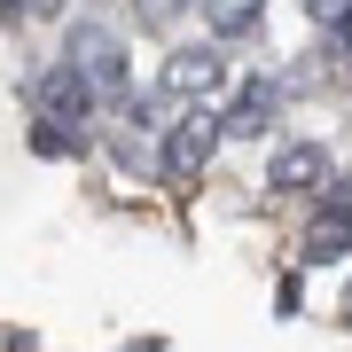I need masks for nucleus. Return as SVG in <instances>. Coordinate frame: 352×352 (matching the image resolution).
I'll use <instances>...</instances> for the list:
<instances>
[{"mask_svg":"<svg viewBox=\"0 0 352 352\" xmlns=\"http://www.w3.org/2000/svg\"><path fill=\"white\" fill-rule=\"evenodd\" d=\"M63 63L94 87V102H133V71H126V39L110 24H71V47Z\"/></svg>","mask_w":352,"mask_h":352,"instance_id":"obj_1","label":"nucleus"},{"mask_svg":"<svg viewBox=\"0 0 352 352\" xmlns=\"http://www.w3.org/2000/svg\"><path fill=\"white\" fill-rule=\"evenodd\" d=\"M212 149H219V110H180L173 118V133H164V180H196L204 164H212Z\"/></svg>","mask_w":352,"mask_h":352,"instance_id":"obj_2","label":"nucleus"},{"mask_svg":"<svg viewBox=\"0 0 352 352\" xmlns=\"http://www.w3.org/2000/svg\"><path fill=\"white\" fill-rule=\"evenodd\" d=\"M219 71H227L219 47H173V55H164V71H157V94L180 102V110H196V102L219 87Z\"/></svg>","mask_w":352,"mask_h":352,"instance_id":"obj_3","label":"nucleus"},{"mask_svg":"<svg viewBox=\"0 0 352 352\" xmlns=\"http://www.w3.org/2000/svg\"><path fill=\"white\" fill-rule=\"evenodd\" d=\"M321 180H329V149L321 141H282L274 164H266V188L274 196H314Z\"/></svg>","mask_w":352,"mask_h":352,"instance_id":"obj_4","label":"nucleus"},{"mask_svg":"<svg viewBox=\"0 0 352 352\" xmlns=\"http://www.w3.org/2000/svg\"><path fill=\"white\" fill-rule=\"evenodd\" d=\"M39 110H47V118H63L71 133H87V118L102 110V102H94V87H87L71 63H55L47 78H39Z\"/></svg>","mask_w":352,"mask_h":352,"instance_id":"obj_5","label":"nucleus"},{"mask_svg":"<svg viewBox=\"0 0 352 352\" xmlns=\"http://www.w3.org/2000/svg\"><path fill=\"white\" fill-rule=\"evenodd\" d=\"M344 251H352V180L314 212V227H305V258H344Z\"/></svg>","mask_w":352,"mask_h":352,"instance_id":"obj_6","label":"nucleus"},{"mask_svg":"<svg viewBox=\"0 0 352 352\" xmlns=\"http://www.w3.org/2000/svg\"><path fill=\"white\" fill-rule=\"evenodd\" d=\"M274 110H282V87H274V78H243V94H235V110L219 118V133H266Z\"/></svg>","mask_w":352,"mask_h":352,"instance_id":"obj_7","label":"nucleus"},{"mask_svg":"<svg viewBox=\"0 0 352 352\" xmlns=\"http://www.w3.org/2000/svg\"><path fill=\"white\" fill-rule=\"evenodd\" d=\"M258 16H266V0H204V24H212V39H243V32H258Z\"/></svg>","mask_w":352,"mask_h":352,"instance_id":"obj_8","label":"nucleus"},{"mask_svg":"<svg viewBox=\"0 0 352 352\" xmlns=\"http://www.w3.org/2000/svg\"><path fill=\"white\" fill-rule=\"evenodd\" d=\"M305 8H314V24H329V32H337L344 16H352V0H305Z\"/></svg>","mask_w":352,"mask_h":352,"instance_id":"obj_9","label":"nucleus"},{"mask_svg":"<svg viewBox=\"0 0 352 352\" xmlns=\"http://www.w3.org/2000/svg\"><path fill=\"white\" fill-rule=\"evenodd\" d=\"M180 16V0H141V24H173Z\"/></svg>","mask_w":352,"mask_h":352,"instance_id":"obj_10","label":"nucleus"},{"mask_svg":"<svg viewBox=\"0 0 352 352\" xmlns=\"http://www.w3.org/2000/svg\"><path fill=\"white\" fill-rule=\"evenodd\" d=\"M55 0H0V16H47Z\"/></svg>","mask_w":352,"mask_h":352,"instance_id":"obj_11","label":"nucleus"},{"mask_svg":"<svg viewBox=\"0 0 352 352\" xmlns=\"http://www.w3.org/2000/svg\"><path fill=\"white\" fill-rule=\"evenodd\" d=\"M344 321H352V298H344Z\"/></svg>","mask_w":352,"mask_h":352,"instance_id":"obj_12","label":"nucleus"}]
</instances>
